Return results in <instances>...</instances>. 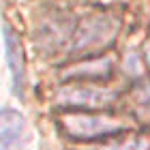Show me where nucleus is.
Here are the masks:
<instances>
[{"instance_id":"nucleus-1","label":"nucleus","mask_w":150,"mask_h":150,"mask_svg":"<svg viewBox=\"0 0 150 150\" xmlns=\"http://www.w3.org/2000/svg\"><path fill=\"white\" fill-rule=\"evenodd\" d=\"M120 28H122L120 15L110 11L92 13V15H88L75 24L71 41L67 45V54L79 56V58L105 54V50L112 47L114 41L118 39Z\"/></svg>"},{"instance_id":"nucleus-2","label":"nucleus","mask_w":150,"mask_h":150,"mask_svg":"<svg viewBox=\"0 0 150 150\" xmlns=\"http://www.w3.org/2000/svg\"><path fill=\"white\" fill-rule=\"evenodd\" d=\"M56 120L58 131L71 142H101L131 131L127 118L105 112H62Z\"/></svg>"},{"instance_id":"nucleus-3","label":"nucleus","mask_w":150,"mask_h":150,"mask_svg":"<svg viewBox=\"0 0 150 150\" xmlns=\"http://www.w3.org/2000/svg\"><path fill=\"white\" fill-rule=\"evenodd\" d=\"M120 99V90L94 81H64L54 94L56 107L64 112H103Z\"/></svg>"},{"instance_id":"nucleus-4","label":"nucleus","mask_w":150,"mask_h":150,"mask_svg":"<svg viewBox=\"0 0 150 150\" xmlns=\"http://www.w3.org/2000/svg\"><path fill=\"white\" fill-rule=\"evenodd\" d=\"M75 19L67 11L47 9L35 24V45L41 56H54L60 50H64L71 41Z\"/></svg>"},{"instance_id":"nucleus-5","label":"nucleus","mask_w":150,"mask_h":150,"mask_svg":"<svg viewBox=\"0 0 150 150\" xmlns=\"http://www.w3.org/2000/svg\"><path fill=\"white\" fill-rule=\"evenodd\" d=\"M116 69V56L114 54H97V56L79 58L77 62L64 67L60 71L62 81H103L110 79Z\"/></svg>"},{"instance_id":"nucleus-6","label":"nucleus","mask_w":150,"mask_h":150,"mask_svg":"<svg viewBox=\"0 0 150 150\" xmlns=\"http://www.w3.org/2000/svg\"><path fill=\"white\" fill-rule=\"evenodd\" d=\"M2 39H4V52H6V64L11 71L13 79V94L17 99H24V88H26V56H24V45L19 41V35L15 32L11 24H2Z\"/></svg>"},{"instance_id":"nucleus-7","label":"nucleus","mask_w":150,"mask_h":150,"mask_svg":"<svg viewBox=\"0 0 150 150\" xmlns=\"http://www.w3.org/2000/svg\"><path fill=\"white\" fill-rule=\"evenodd\" d=\"M0 150H26V118L13 107H0Z\"/></svg>"},{"instance_id":"nucleus-8","label":"nucleus","mask_w":150,"mask_h":150,"mask_svg":"<svg viewBox=\"0 0 150 150\" xmlns=\"http://www.w3.org/2000/svg\"><path fill=\"white\" fill-rule=\"evenodd\" d=\"M81 150H150V133L142 131H127L114 137L94 142V146Z\"/></svg>"},{"instance_id":"nucleus-9","label":"nucleus","mask_w":150,"mask_h":150,"mask_svg":"<svg viewBox=\"0 0 150 150\" xmlns=\"http://www.w3.org/2000/svg\"><path fill=\"white\" fill-rule=\"evenodd\" d=\"M133 97H135V101H137L139 105L150 107V81H142L139 86H135Z\"/></svg>"},{"instance_id":"nucleus-10","label":"nucleus","mask_w":150,"mask_h":150,"mask_svg":"<svg viewBox=\"0 0 150 150\" xmlns=\"http://www.w3.org/2000/svg\"><path fill=\"white\" fill-rule=\"evenodd\" d=\"M148 50H150V47H148Z\"/></svg>"}]
</instances>
